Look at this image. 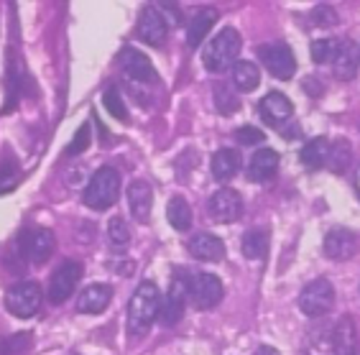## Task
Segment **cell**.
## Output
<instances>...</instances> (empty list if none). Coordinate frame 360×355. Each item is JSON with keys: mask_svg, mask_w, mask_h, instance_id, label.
I'll list each match as a JSON object with an SVG mask.
<instances>
[{"mask_svg": "<svg viewBox=\"0 0 360 355\" xmlns=\"http://www.w3.org/2000/svg\"><path fill=\"white\" fill-rule=\"evenodd\" d=\"M108 238H110V243L115 248H125V245L131 243V228H128L123 217H112L110 223H108Z\"/></svg>", "mask_w": 360, "mask_h": 355, "instance_id": "obj_28", "label": "cell"}, {"mask_svg": "<svg viewBox=\"0 0 360 355\" xmlns=\"http://www.w3.org/2000/svg\"><path fill=\"white\" fill-rule=\"evenodd\" d=\"M240 46L243 39L236 28H222L220 34L207 44V49L202 51V62L210 72H225L230 67H236Z\"/></svg>", "mask_w": 360, "mask_h": 355, "instance_id": "obj_2", "label": "cell"}, {"mask_svg": "<svg viewBox=\"0 0 360 355\" xmlns=\"http://www.w3.org/2000/svg\"><path fill=\"white\" fill-rule=\"evenodd\" d=\"M210 217L215 223H236L243 212V200L236 189L222 187L210 197Z\"/></svg>", "mask_w": 360, "mask_h": 355, "instance_id": "obj_11", "label": "cell"}, {"mask_svg": "<svg viewBox=\"0 0 360 355\" xmlns=\"http://www.w3.org/2000/svg\"><path fill=\"white\" fill-rule=\"evenodd\" d=\"M233 82L240 92H253L261 82V70L253 62H236L233 67Z\"/></svg>", "mask_w": 360, "mask_h": 355, "instance_id": "obj_25", "label": "cell"}, {"mask_svg": "<svg viewBox=\"0 0 360 355\" xmlns=\"http://www.w3.org/2000/svg\"><path fill=\"white\" fill-rule=\"evenodd\" d=\"M278 169V153L274 148H261L253 153V159L248 164V179L250 181H269L274 179Z\"/></svg>", "mask_w": 360, "mask_h": 355, "instance_id": "obj_19", "label": "cell"}, {"mask_svg": "<svg viewBox=\"0 0 360 355\" xmlns=\"http://www.w3.org/2000/svg\"><path fill=\"white\" fill-rule=\"evenodd\" d=\"M335 304V286L327 279H314L299 294V309L307 317H322L333 309Z\"/></svg>", "mask_w": 360, "mask_h": 355, "instance_id": "obj_5", "label": "cell"}, {"mask_svg": "<svg viewBox=\"0 0 360 355\" xmlns=\"http://www.w3.org/2000/svg\"><path fill=\"white\" fill-rule=\"evenodd\" d=\"M103 105H105V110H110L112 118L128 120V110H125V103H123V98H120L118 87H108V90H105Z\"/></svg>", "mask_w": 360, "mask_h": 355, "instance_id": "obj_29", "label": "cell"}, {"mask_svg": "<svg viewBox=\"0 0 360 355\" xmlns=\"http://www.w3.org/2000/svg\"><path fill=\"white\" fill-rule=\"evenodd\" d=\"M312 18H314V21H327V23H335V13H333V8H330V6H317V8H314Z\"/></svg>", "mask_w": 360, "mask_h": 355, "instance_id": "obj_36", "label": "cell"}, {"mask_svg": "<svg viewBox=\"0 0 360 355\" xmlns=\"http://www.w3.org/2000/svg\"><path fill=\"white\" fill-rule=\"evenodd\" d=\"M31 348V333H15L0 342V355H21Z\"/></svg>", "mask_w": 360, "mask_h": 355, "instance_id": "obj_30", "label": "cell"}, {"mask_svg": "<svg viewBox=\"0 0 360 355\" xmlns=\"http://www.w3.org/2000/svg\"><path fill=\"white\" fill-rule=\"evenodd\" d=\"M79 279H82V266L77 261H64L54 271L51 281H49V299L54 304H64L75 294Z\"/></svg>", "mask_w": 360, "mask_h": 355, "instance_id": "obj_9", "label": "cell"}, {"mask_svg": "<svg viewBox=\"0 0 360 355\" xmlns=\"http://www.w3.org/2000/svg\"><path fill=\"white\" fill-rule=\"evenodd\" d=\"M6 306L15 317H31L41 306V286L36 281H21V284L11 286L6 294Z\"/></svg>", "mask_w": 360, "mask_h": 355, "instance_id": "obj_6", "label": "cell"}, {"mask_svg": "<svg viewBox=\"0 0 360 355\" xmlns=\"http://www.w3.org/2000/svg\"><path fill=\"white\" fill-rule=\"evenodd\" d=\"M256 355H281L276 348H271V345H261V348L256 350Z\"/></svg>", "mask_w": 360, "mask_h": 355, "instance_id": "obj_38", "label": "cell"}, {"mask_svg": "<svg viewBox=\"0 0 360 355\" xmlns=\"http://www.w3.org/2000/svg\"><path fill=\"white\" fill-rule=\"evenodd\" d=\"M327 164L333 167V172H345V167L350 164V143L345 141H338L333 148H330V156H327Z\"/></svg>", "mask_w": 360, "mask_h": 355, "instance_id": "obj_31", "label": "cell"}, {"mask_svg": "<svg viewBox=\"0 0 360 355\" xmlns=\"http://www.w3.org/2000/svg\"><path fill=\"white\" fill-rule=\"evenodd\" d=\"M159 286L153 281H143L139 284V289L133 292L131 302H128V335L131 337H143L151 325L159 320Z\"/></svg>", "mask_w": 360, "mask_h": 355, "instance_id": "obj_1", "label": "cell"}, {"mask_svg": "<svg viewBox=\"0 0 360 355\" xmlns=\"http://www.w3.org/2000/svg\"><path fill=\"white\" fill-rule=\"evenodd\" d=\"M118 197H120V172H115L112 167H103L90 179L82 200L92 209H108L115 205Z\"/></svg>", "mask_w": 360, "mask_h": 355, "instance_id": "obj_3", "label": "cell"}, {"mask_svg": "<svg viewBox=\"0 0 360 355\" xmlns=\"http://www.w3.org/2000/svg\"><path fill=\"white\" fill-rule=\"evenodd\" d=\"M258 112H261V118L269 123V126H278V123H284V120L291 118V112H294V105L286 95L281 92H269L261 103H258Z\"/></svg>", "mask_w": 360, "mask_h": 355, "instance_id": "obj_14", "label": "cell"}, {"mask_svg": "<svg viewBox=\"0 0 360 355\" xmlns=\"http://www.w3.org/2000/svg\"><path fill=\"white\" fill-rule=\"evenodd\" d=\"M333 70L335 77L342 79V82L355 77V72H358V54H355V46L350 41L338 44V51L333 56Z\"/></svg>", "mask_w": 360, "mask_h": 355, "instance_id": "obj_20", "label": "cell"}, {"mask_svg": "<svg viewBox=\"0 0 360 355\" xmlns=\"http://www.w3.org/2000/svg\"><path fill=\"white\" fill-rule=\"evenodd\" d=\"M355 348H358L355 325L350 317H342L333 335V350H335V355H355Z\"/></svg>", "mask_w": 360, "mask_h": 355, "instance_id": "obj_23", "label": "cell"}, {"mask_svg": "<svg viewBox=\"0 0 360 355\" xmlns=\"http://www.w3.org/2000/svg\"><path fill=\"white\" fill-rule=\"evenodd\" d=\"M128 205H131V212L139 223H148L151 217V205H153V192L148 187V181L136 179L128 187Z\"/></svg>", "mask_w": 360, "mask_h": 355, "instance_id": "obj_17", "label": "cell"}, {"mask_svg": "<svg viewBox=\"0 0 360 355\" xmlns=\"http://www.w3.org/2000/svg\"><path fill=\"white\" fill-rule=\"evenodd\" d=\"M120 67H123L125 75L133 77L136 82H156V79H159L151 59H148L143 51L133 49V46H125V49L120 51Z\"/></svg>", "mask_w": 360, "mask_h": 355, "instance_id": "obj_12", "label": "cell"}, {"mask_svg": "<svg viewBox=\"0 0 360 355\" xmlns=\"http://www.w3.org/2000/svg\"><path fill=\"white\" fill-rule=\"evenodd\" d=\"M264 138H266V133L258 131V128H253V126H243L236 131V141L243 143V146H256V143H261Z\"/></svg>", "mask_w": 360, "mask_h": 355, "instance_id": "obj_35", "label": "cell"}, {"mask_svg": "<svg viewBox=\"0 0 360 355\" xmlns=\"http://www.w3.org/2000/svg\"><path fill=\"white\" fill-rule=\"evenodd\" d=\"M23 245V256L31 261V264H46L51 253H54V233L46 228H36V230H26L21 238Z\"/></svg>", "mask_w": 360, "mask_h": 355, "instance_id": "obj_10", "label": "cell"}, {"mask_svg": "<svg viewBox=\"0 0 360 355\" xmlns=\"http://www.w3.org/2000/svg\"><path fill=\"white\" fill-rule=\"evenodd\" d=\"M240 172V153L233 148H220L212 156V176L217 181H230Z\"/></svg>", "mask_w": 360, "mask_h": 355, "instance_id": "obj_21", "label": "cell"}, {"mask_svg": "<svg viewBox=\"0 0 360 355\" xmlns=\"http://www.w3.org/2000/svg\"><path fill=\"white\" fill-rule=\"evenodd\" d=\"M304 87H307V92H309L312 98H317L319 92H322V90H319V84L314 82V79H304Z\"/></svg>", "mask_w": 360, "mask_h": 355, "instance_id": "obj_37", "label": "cell"}, {"mask_svg": "<svg viewBox=\"0 0 360 355\" xmlns=\"http://www.w3.org/2000/svg\"><path fill=\"white\" fill-rule=\"evenodd\" d=\"M240 251H243V256L250 258V261L266 258V253H269V230L266 228L248 230L240 240Z\"/></svg>", "mask_w": 360, "mask_h": 355, "instance_id": "obj_24", "label": "cell"}, {"mask_svg": "<svg viewBox=\"0 0 360 355\" xmlns=\"http://www.w3.org/2000/svg\"><path fill=\"white\" fill-rule=\"evenodd\" d=\"M189 297V273L187 271H174L172 284H169L164 302L159 304V320L164 328H174L184 314V302Z\"/></svg>", "mask_w": 360, "mask_h": 355, "instance_id": "obj_4", "label": "cell"}, {"mask_svg": "<svg viewBox=\"0 0 360 355\" xmlns=\"http://www.w3.org/2000/svg\"><path fill=\"white\" fill-rule=\"evenodd\" d=\"M358 59H360V51H358Z\"/></svg>", "mask_w": 360, "mask_h": 355, "instance_id": "obj_40", "label": "cell"}, {"mask_svg": "<svg viewBox=\"0 0 360 355\" xmlns=\"http://www.w3.org/2000/svg\"><path fill=\"white\" fill-rule=\"evenodd\" d=\"M358 251V240L350 230H342V228H335L327 233L325 238V256L333 258V261H345L350 258L353 253Z\"/></svg>", "mask_w": 360, "mask_h": 355, "instance_id": "obj_15", "label": "cell"}, {"mask_svg": "<svg viewBox=\"0 0 360 355\" xmlns=\"http://www.w3.org/2000/svg\"><path fill=\"white\" fill-rule=\"evenodd\" d=\"M215 105L222 115H233L238 110V98L225 87V84H217L215 87Z\"/></svg>", "mask_w": 360, "mask_h": 355, "instance_id": "obj_32", "label": "cell"}, {"mask_svg": "<svg viewBox=\"0 0 360 355\" xmlns=\"http://www.w3.org/2000/svg\"><path fill=\"white\" fill-rule=\"evenodd\" d=\"M327 156H330V143H327L325 138H312L304 148H302V153H299L302 164L309 169L325 167Z\"/></svg>", "mask_w": 360, "mask_h": 355, "instance_id": "obj_27", "label": "cell"}, {"mask_svg": "<svg viewBox=\"0 0 360 355\" xmlns=\"http://www.w3.org/2000/svg\"><path fill=\"white\" fill-rule=\"evenodd\" d=\"M90 138H92V131H90V126L84 123V126L77 128L75 138H72V143L67 146V153H70V156H77V153L87 151V146H90Z\"/></svg>", "mask_w": 360, "mask_h": 355, "instance_id": "obj_34", "label": "cell"}, {"mask_svg": "<svg viewBox=\"0 0 360 355\" xmlns=\"http://www.w3.org/2000/svg\"><path fill=\"white\" fill-rule=\"evenodd\" d=\"M335 51H338V41H335V39H317V41L312 44V59L317 64L333 62Z\"/></svg>", "mask_w": 360, "mask_h": 355, "instance_id": "obj_33", "label": "cell"}, {"mask_svg": "<svg viewBox=\"0 0 360 355\" xmlns=\"http://www.w3.org/2000/svg\"><path fill=\"white\" fill-rule=\"evenodd\" d=\"M258 59L264 62L269 75L276 77V79H291L294 72H297L294 51L286 44H266V46H258Z\"/></svg>", "mask_w": 360, "mask_h": 355, "instance_id": "obj_7", "label": "cell"}, {"mask_svg": "<svg viewBox=\"0 0 360 355\" xmlns=\"http://www.w3.org/2000/svg\"><path fill=\"white\" fill-rule=\"evenodd\" d=\"M215 21H217L215 8H202L200 13L194 15L192 23H189V28H187V44L192 46V49H197V46H200L202 39L210 34V28L215 26Z\"/></svg>", "mask_w": 360, "mask_h": 355, "instance_id": "obj_22", "label": "cell"}, {"mask_svg": "<svg viewBox=\"0 0 360 355\" xmlns=\"http://www.w3.org/2000/svg\"><path fill=\"white\" fill-rule=\"evenodd\" d=\"M139 36H141V41L151 44V46H159V44L167 39V18H164V13L156 11L153 6L146 8L139 21Z\"/></svg>", "mask_w": 360, "mask_h": 355, "instance_id": "obj_13", "label": "cell"}, {"mask_svg": "<svg viewBox=\"0 0 360 355\" xmlns=\"http://www.w3.org/2000/svg\"><path fill=\"white\" fill-rule=\"evenodd\" d=\"M222 294V281L215 273H192L189 276V299L197 309H212L220 304Z\"/></svg>", "mask_w": 360, "mask_h": 355, "instance_id": "obj_8", "label": "cell"}, {"mask_svg": "<svg viewBox=\"0 0 360 355\" xmlns=\"http://www.w3.org/2000/svg\"><path fill=\"white\" fill-rule=\"evenodd\" d=\"M187 248L197 261H210V264L222 261V256H225V243L217 235H212V233H197L189 240Z\"/></svg>", "mask_w": 360, "mask_h": 355, "instance_id": "obj_16", "label": "cell"}, {"mask_svg": "<svg viewBox=\"0 0 360 355\" xmlns=\"http://www.w3.org/2000/svg\"><path fill=\"white\" fill-rule=\"evenodd\" d=\"M355 192H358V197H360V167H358V172H355Z\"/></svg>", "mask_w": 360, "mask_h": 355, "instance_id": "obj_39", "label": "cell"}, {"mask_svg": "<svg viewBox=\"0 0 360 355\" xmlns=\"http://www.w3.org/2000/svg\"><path fill=\"white\" fill-rule=\"evenodd\" d=\"M112 299V289L108 284H90L79 294V302H77V312L82 314H100L103 309H108Z\"/></svg>", "mask_w": 360, "mask_h": 355, "instance_id": "obj_18", "label": "cell"}, {"mask_svg": "<svg viewBox=\"0 0 360 355\" xmlns=\"http://www.w3.org/2000/svg\"><path fill=\"white\" fill-rule=\"evenodd\" d=\"M167 217L174 230H189L192 225V207L184 197H172L167 205Z\"/></svg>", "mask_w": 360, "mask_h": 355, "instance_id": "obj_26", "label": "cell"}]
</instances>
